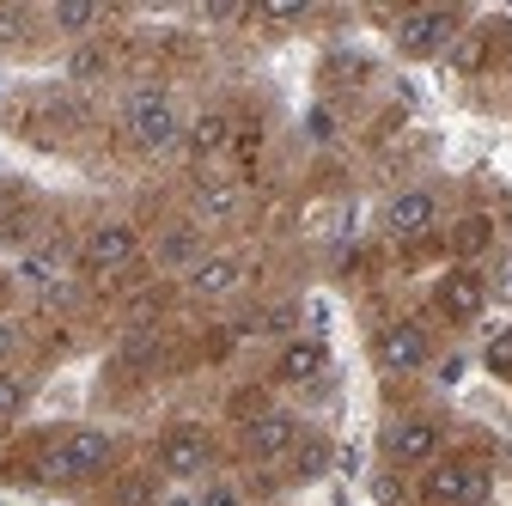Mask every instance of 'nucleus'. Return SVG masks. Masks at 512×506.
<instances>
[{
    "mask_svg": "<svg viewBox=\"0 0 512 506\" xmlns=\"http://www.w3.org/2000/svg\"><path fill=\"white\" fill-rule=\"evenodd\" d=\"M122 122H128V135H135L141 153H177L183 147V122H177L165 86H135L122 98Z\"/></svg>",
    "mask_w": 512,
    "mask_h": 506,
    "instance_id": "nucleus-1",
    "label": "nucleus"
},
{
    "mask_svg": "<svg viewBox=\"0 0 512 506\" xmlns=\"http://www.w3.org/2000/svg\"><path fill=\"white\" fill-rule=\"evenodd\" d=\"M104 464H110V433H98V427H80V433H61L55 446L37 458V482L74 488V482L98 476Z\"/></svg>",
    "mask_w": 512,
    "mask_h": 506,
    "instance_id": "nucleus-2",
    "label": "nucleus"
},
{
    "mask_svg": "<svg viewBox=\"0 0 512 506\" xmlns=\"http://www.w3.org/2000/svg\"><path fill=\"white\" fill-rule=\"evenodd\" d=\"M421 500H433V506H482L488 500V470L458 464V458H433L427 476H421Z\"/></svg>",
    "mask_w": 512,
    "mask_h": 506,
    "instance_id": "nucleus-3",
    "label": "nucleus"
},
{
    "mask_svg": "<svg viewBox=\"0 0 512 506\" xmlns=\"http://www.w3.org/2000/svg\"><path fill=\"white\" fill-rule=\"evenodd\" d=\"M80 257H86V269L116 275V269H128V263L141 257V232H135V226H122V220H104V226H92V232H86Z\"/></svg>",
    "mask_w": 512,
    "mask_h": 506,
    "instance_id": "nucleus-4",
    "label": "nucleus"
},
{
    "mask_svg": "<svg viewBox=\"0 0 512 506\" xmlns=\"http://www.w3.org/2000/svg\"><path fill=\"white\" fill-rule=\"evenodd\" d=\"M293 446H299V421H293L287 409H263V415L244 421V452H250L256 464H281Z\"/></svg>",
    "mask_w": 512,
    "mask_h": 506,
    "instance_id": "nucleus-5",
    "label": "nucleus"
},
{
    "mask_svg": "<svg viewBox=\"0 0 512 506\" xmlns=\"http://www.w3.org/2000/svg\"><path fill=\"white\" fill-rule=\"evenodd\" d=\"M458 37V13H403L397 19V49L403 55H439L445 43Z\"/></svg>",
    "mask_w": 512,
    "mask_h": 506,
    "instance_id": "nucleus-6",
    "label": "nucleus"
},
{
    "mask_svg": "<svg viewBox=\"0 0 512 506\" xmlns=\"http://www.w3.org/2000/svg\"><path fill=\"white\" fill-rule=\"evenodd\" d=\"M159 464H165L177 482L202 476V470L214 464V446H208V433H202V427H171V433L159 439Z\"/></svg>",
    "mask_w": 512,
    "mask_h": 506,
    "instance_id": "nucleus-7",
    "label": "nucleus"
},
{
    "mask_svg": "<svg viewBox=\"0 0 512 506\" xmlns=\"http://www.w3.org/2000/svg\"><path fill=\"white\" fill-rule=\"evenodd\" d=\"M433 452H439V427L433 421H397L391 433H384V458L403 464V470L433 464Z\"/></svg>",
    "mask_w": 512,
    "mask_h": 506,
    "instance_id": "nucleus-8",
    "label": "nucleus"
},
{
    "mask_svg": "<svg viewBox=\"0 0 512 506\" xmlns=\"http://www.w3.org/2000/svg\"><path fill=\"white\" fill-rule=\"evenodd\" d=\"M427 330L421 324H391V330H384L378 336V366L384 372H421L427 366Z\"/></svg>",
    "mask_w": 512,
    "mask_h": 506,
    "instance_id": "nucleus-9",
    "label": "nucleus"
},
{
    "mask_svg": "<svg viewBox=\"0 0 512 506\" xmlns=\"http://www.w3.org/2000/svg\"><path fill=\"white\" fill-rule=\"evenodd\" d=\"M238 287H244V263L226 257V250H208V257L189 269V293L196 299H232Z\"/></svg>",
    "mask_w": 512,
    "mask_h": 506,
    "instance_id": "nucleus-10",
    "label": "nucleus"
},
{
    "mask_svg": "<svg viewBox=\"0 0 512 506\" xmlns=\"http://www.w3.org/2000/svg\"><path fill=\"white\" fill-rule=\"evenodd\" d=\"M433 214H439L433 189H403V196L384 208V232H391V238H421L433 226Z\"/></svg>",
    "mask_w": 512,
    "mask_h": 506,
    "instance_id": "nucleus-11",
    "label": "nucleus"
},
{
    "mask_svg": "<svg viewBox=\"0 0 512 506\" xmlns=\"http://www.w3.org/2000/svg\"><path fill=\"white\" fill-rule=\"evenodd\" d=\"M324 360H330V348L317 342V336H293V342L281 348L275 372H281V385H311V378L324 372Z\"/></svg>",
    "mask_w": 512,
    "mask_h": 506,
    "instance_id": "nucleus-12",
    "label": "nucleus"
},
{
    "mask_svg": "<svg viewBox=\"0 0 512 506\" xmlns=\"http://www.w3.org/2000/svg\"><path fill=\"white\" fill-rule=\"evenodd\" d=\"M183 147L196 153V159H220V153L232 147V116H226V110H202V116L183 129Z\"/></svg>",
    "mask_w": 512,
    "mask_h": 506,
    "instance_id": "nucleus-13",
    "label": "nucleus"
},
{
    "mask_svg": "<svg viewBox=\"0 0 512 506\" xmlns=\"http://www.w3.org/2000/svg\"><path fill=\"white\" fill-rule=\"evenodd\" d=\"M153 257H159V269H171V275L183 269V275H189V269L208 257V250H202V232H196V226H171V232L153 244Z\"/></svg>",
    "mask_w": 512,
    "mask_h": 506,
    "instance_id": "nucleus-14",
    "label": "nucleus"
},
{
    "mask_svg": "<svg viewBox=\"0 0 512 506\" xmlns=\"http://www.w3.org/2000/svg\"><path fill=\"white\" fill-rule=\"evenodd\" d=\"M482 299H488V287H482L470 269L445 275V287H439V305H445V318H458V324H470V318H476V311H482Z\"/></svg>",
    "mask_w": 512,
    "mask_h": 506,
    "instance_id": "nucleus-15",
    "label": "nucleus"
},
{
    "mask_svg": "<svg viewBox=\"0 0 512 506\" xmlns=\"http://www.w3.org/2000/svg\"><path fill=\"white\" fill-rule=\"evenodd\" d=\"M238 208H244L238 183H202V189H196V214H202L208 226H226V220H238Z\"/></svg>",
    "mask_w": 512,
    "mask_h": 506,
    "instance_id": "nucleus-16",
    "label": "nucleus"
},
{
    "mask_svg": "<svg viewBox=\"0 0 512 506\" xmlns=\"http://www.w3.org/2000/svg\"><path fill=\"white\" fill-rule=\"evenodd\" d=\"M488 238H494V226H488L482 214H470V220H458V232H452V250H458V257H482V250H488Z\"/></svg>",
    "mask_w": 512,
    "mask_h": 506,
    "instance_id": "nucleus-17",
    "label": "nucleus"
},
{
    "mask_svg": "<svg viewBox=\"0 0 512 506\" xmlns=\"http://www.w3.org/2000/svg\"><path fill=\"white\" fill-rule=\"evenodd\" d=\"M55 25L68 31V37H80V31L98 25V7H92V0H61V7H55Z\"/></svg>",
    "mask_w": 512,
    "mask_h": 506,
    "instance_id": "nucleus-18",
    "label": "nucleus"
},
{
    "mask_svg": "<svg viewBox=\"0 0 512 506\" xmlns=\"http://www.w3.org/2000/svg\"><path fill=\"white\" fill-rule=\"evenodd\" d=\"M25 37H31V13L0 7V49H25Z\"/></svg>",
    "mask_w": 512,
    "mask_h": 506,
    "instance_id": "nucleus-19",
    "label": "nucleus"
},
{
    "mask_svg": "<svg viewBox=\"0 0 512 506\" xmlns=\"http://www.w3.org/2000/svg\"><path fill=\"white\" fill-rule=\"evenodd\" d=\"M19 403H25V378L0 366V421H7V415H19Z\"/></svg>",
    "mask_w": 512,
    "mask_h": 506,
    "instance_id": "nucleus-20",
    "label": "nucleus"
},
{
    "mask_svg": "<svg viewBox=\"0 0 512 506\" xmlns=\"http://www.w3.org/2000/svg\"><path fill=\"white\" fill-rule=\"evenodd\" d=\"M68 74H74V80H98V74H104V49H92V43H86V49H74Z\"/></svg>",
    "mask_w": 512,
    "mask_h": 506,
    "instance_id": "nucleus-21",
    "label": "nucleus"
},
{
    "mask_svg": "<svg viewBox=\"0 0 512 506\" xmlns=\"http://www.w3.org/2000/svg\"><path fill=\"white\" fill-rule=\"evenodd\" d=\"M153 354H159V336H128L122 342V366H147Z\"/></svg>",
    "mask_w": 512,
    "mask_h": 506,
    "instance_id": "nucleus-22",
    "label": "nucleus"
},
{
    "mask_svg": "<svg viewBox=\"0 0 512 506\" xmlns=\"http://www.w3.org/2000/svg\"><path fill=\"white\" fill-rule=\"evenodd\" d=\"M293 452H299V476H317L330 464V446H317V439H305V446H293Z\"/></svg>",
    "mask_w": 512,
    "mask_h": 506,
    "instance_id": "nucleus-23",
    "label": "nucleus"
},
{
    "mask_svg": "<svg viewBox=\"0 0 512 506\" xmlns=\"http://www.w3.org/2000/svg\"><path fill=\"white\" fill-rule=\"evenodd\" d=\"M372 500H378V506H403V482H397L391 470H378V476H372Z\"/></svg>",
    "mask_w": 512,
    "mask_h": 506,
    "instance_id": "nucleus-24",
    "label": "nucleus"
},
{
    "mask_svg": "<svg viewBox=\"0 0 512 506\" xmlns=\"http://www.w3.org/2000/svg\"><path fill=\"white\" fill-rule=\"evenodd\" d=\"M299 13H305V0H269V7H263V19H269V25H293Z\"/></svg>",
    "mask_w": 512,
    "mask_h": 506,
    "instance_id": "nucleus-25",
    "label": "nucleus"
},
{
    "mask_svg": "<svg viewBox=\"0 0 512 506\" xmlns=\"http://www.w3.org/2000/svg\"><path fill=\"white\" fill-rule=\"evenodd\" d=\"M196 500H202V506H244V494H238L232 482H214V488H202Z\"/></svg>",
    "mask_w": 512,
    "mask_h": 506,
    "instance_id": "nucleus-26",
    "label": "nucleus"
},
{
    "mask_svg": "<svg viewBox=\"0 0 512 506\" xmlns=\"http://www.w3.org/2000/svg\"><path fill=\"white\" fill-rule=\"evenodd\" d=\"M488 366H494V372H506V378H512V330H506V336H500V342H494V348H488Z\"/></svg>",
    "mask_w": 512,
    "mask_h": 506,
    "instance_id": "nucleus-27",
    "label": "nucleus"
},
{
    "mask_svg": "<svg viewBox=\"0 0 512 506\" xmlns=\"http://www.w3.org/2000/svg\"><path fill=\"white\" fill-rule=\"evenodd\" d=\"M330 74H342V80H366V61H360V55H336V61H330Z\"/></svg>",
    "mask_w": 512,
    "mask_h": 506,
    "instance_id": "nucleus-28",
    "label": "nucleus"
},
{
    "mask_svg": "<svg viewBox=\"0 0 512 506\" xmlns=\"http://www.w3.org/2000/svg\"><path fill=\"white\" fill-rule=\"evenodd\" d=\"M19 348V324H7V318H0V360H7Z\"/></svg>",
    "mask_w": 512,
    "mask_h": 506,
    "instance_id": "nucleus-29",
    "label": "nucleus"
},
{
    "mask_svg": "<svg viewBox=\"0 0 512 506\" xmlns=\"http://www.w3.org/2000/svg\"><path fill=\"white\" fill-rule=\"evenodd\" d=\"M159 506H202V500H196V494H189V488H183V494H165Z\"/></svg>",
    "mask_w": 512,
    "mask_h": 506,
    "instance_id": "nucleus-30",
    "label": "nucleus"
},
{
    "mask_svg": "<svg viewBox=\"0 0 512 506\" xmlns=\"http://www.w3.org/2000/svg\"><path fill=\"white\" fill-rule=\"evenodd\" d=\"M500 464H506V470H512V439H506V452H500Z\"/></svg>",
    "mask_w": 512,
    "mask_h": 506,
    "instance_id": "nucleus-31",
    "label": "nucleus"
}]
</instances>
